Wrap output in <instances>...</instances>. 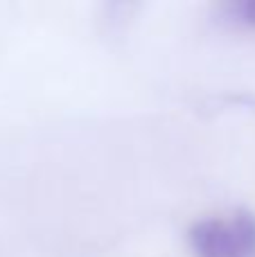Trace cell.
Wrapping results in <instances>:
<instances>
[{
    "instance_id": "6da1fadb",
    "label": "cell",
    "mask_w": 255,
    "mask_h": 257,
    "mask_svg": "<svg viewBox=\"0 0 255 257\" xmlns=\"http://www.w3.org/2000/svg\"><path fill=\"white\" fill-rule=\"evenodd\" d=\"M190 246L197 257H246L230 219H201L190 228Z\"/></svg>"
},
{
    "instance_id": "7a4b0ae2",
    "label": "cell",
    "mask_w": 255,
    "mask_h": 257,
    "mask_svg": "<svg viewBox=\"0 0 255 257\" xmlns=\"http://www.w3.org/2000/svg\"><path fill=\"white\" fill-rule=\"evenodd\" d=\"M230 18L239 25L255 30V0H242L237 5H230Z\"/></svg>"
}]
</instances>
